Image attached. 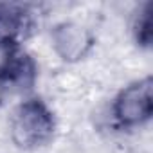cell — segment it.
Returning a JSON list of instances; mask_svg holds the SVG:
<instances>
[{
	"instance_id": "obj_1",
	"label": "cell",
	"mask_w": 153,
	"mask_h": 153,
	"mask_svg": "<svg viewBox=\"0 0 153 153\" xmlns=\"http://www.w3.org/2000/svg\"><path fill=\"white\" fill-rule=\"evenodd\" d=\"M11 140L20 149H38L49 144L56 133V117L40 97L22 101L9 121Z\"/></svg>"
},
{
	"instance_id": "obj_2",
	"label": "cell",
	"mask_w": 153,
	"mask_h": 153,
	"mask_svg": "<svg viewBox=\"0 0 153 153\" xmlns=\"http://www.w3.org/2000/svg\"><path fill=\"white\" fill-rule=\"evenodd\" d=\"M117 124L135 128L148 123L153 115V79L151 76L124 87L112 106Z\"/></svg>"
},
{
	"instance_id": "obj_3",
	"label": "cell",
	"mask_w": 153,
	"mask_h": 153,
	"mask_svg": "<svg viewBox=\"0 0 153 153\" xmlns=\"http://www.w3.org/2000/svg\"><path fill=\"white\" fill-rule=\"evenodd\" d=\"M38 79V65L34 58L22 51H7L0 61V94L20 96L34 88Z\"/></svg>"
},
{
	"instance_id": "obj_4",
	"label": "cell",
	"mask_w": 153,
	"mask_h": 153,
	"mask_svg": "<svg viewBox=\"0 0 153 153\" xmlns=\"http://www.w3.org/2000/svg\"><path fill=\"white\" fill-rule=\"evenodd\" d=\"M34 13L31 6L20 2H0V49L13 51L31 36Z\"/></svg>"
},
{
	"instance_id": "obj_5",
	"label": "cell",
	"mask_w": 153,
	"mask_h": 153,
	"mask_svg": "<svg viewBox=\"0 0 153 153\" xmlns=\"http://www.w3.org/2000/svg\"><path fill=\"white\" fill-rule=\"evenodd\" d=\"M54 52L67 63L81 61L96 45L94 34L76 22H59L51 33Z\"/></svg>"
},
{
	"instance_id": "obj_6",
	"label": "cell",
	"mask_w": 153,
	"mask_h": 153,
	"mask_svg": "<svg viewBox=\"0 0 153 153\" xmlns=\"http://www.w3.org/2000/svg\"><path fill=\"white\" fill-rule=\"evenodd\" d=\"M130 29L135 43L142 49H149L153 42V2H142L135 7L130 20Z\"/></svg>"
}]
</instances>
